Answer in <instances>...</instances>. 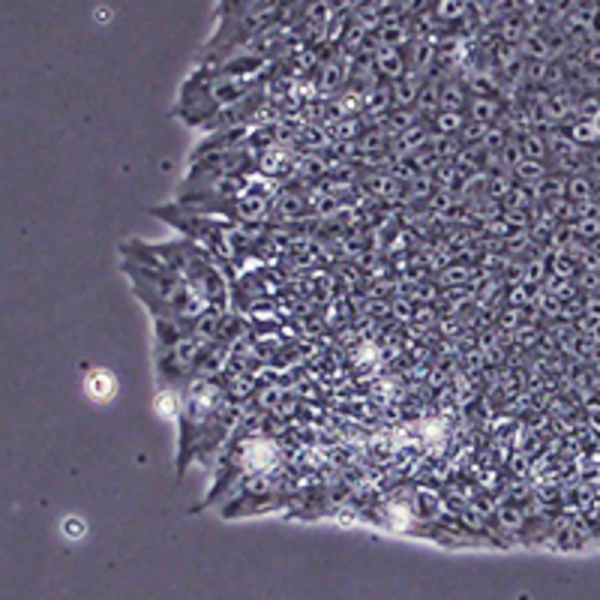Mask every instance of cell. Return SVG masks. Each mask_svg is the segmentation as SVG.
Returning <instances> with one entry per match:
<instances>
[{
    "label": "cell",
    "instance_id": "obj_4",
    "mask_svg": "<svg viewBox=\"0 0 600 600\" xmlns=\"http://www.w3.org/2000/svg\"><path fill=\"white\" fill-rule=\"evenodd\" d=\"M81 531H85V525L81 522H72V520L67 522V534H81Z\"/></svg>",
    "mask_w": 600,
    "mask_h": 600
},
{
    "label": "cell",
    "instance_id": "obj_1",
    "mask_svg": "<svg viewBox=\"0 0 600 600\" xmlns=\"http://www.w3.org/2000/svg\"><path fill=\"white\" fill-rule=\"evenodd\" d=\"M87 393L93 399H111L114 397V378L109 375V373H93L87 378Z\"/></svg>",
    "mask_w": 600,
    "mask_h": 600
},
{
    "label": "cell",
    "instance_id": "obj_2",
    "mask_svg": "<svg viewBox=\"0 0 600 600\" xmlns=\"http://www.w3.org/2000/svg\"><path fill=\"white\" fill-rule=\"evenodd\" d=\"M567 192H570V199H577V201H588L591 199V184L586 177H573L570 184H567Z\"/></svg>",
    "mask_w": 600,
    "mask_h": 600
},
{
    "label": "cell",
    "instance_id": "obj_3",
    "mask_svg": "<svg viewBox=\"0 0 600 600\" xmlns=\"http://www.w3.org/2000/svg\"><path fill=\"white\" fill-rule=\"evenodd\" d=\"M579 234L597 237L600 234V219H582V223H579Z\"/></svg>",
    "mask_w": 600,
    "mask_h": 600
}]
</instances>
